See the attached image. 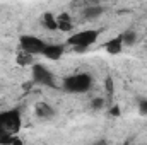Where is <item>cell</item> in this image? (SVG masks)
<instances>
[{
  "label": "cell",
  "mask_w": 147,
  "mask_h": 145,
  "mask_svg": "<svg viewBox=\"0 0 147 145\" xmlns=\"http://www.w3.org/2000/svg\"><path fill=\"white\" fill-rule=\"evenodd\" d=\"M92 85H94L92 75L87 72L72 73V75L65 77L62 82V87L70 94H86L92 89Z\"/></svg>",
  "instance_id": "obj_2"
},
{
  "label": "cell",
  "mask_w": 147,
  "mask_h": 145,
  "mask_svg": "<svg viewBox=\"0 0 147 145\" xmlns=\"http://www.w3.org/2000/svg\"><path fill=\"white\" fill-rule=\"evenodd\" d=\"M99 34H101L99 29H80V31L72 33V34L69 36V39H67V43H69L72 48L82 51V50H87V48H91L92 44H96Z\"/></svg>",
  "instance_id": "obj_3"
},
{
  "label": "cell",
  "mask_w": 147,
  "mask_h": 145,
  "mask_svg": "<svg viewBox=\"0 0 147 145\" xmlns=\"http://www.w3.org/2000/svg\"><path fill=\"white\" fill-rule=\"evenodd\" d=\"M19 46L26 55H41L46 46V41L33 34H22L19 38Z\"/></svg>",
  "instance_id": "obj_4"
},
{
  "label": "cell",
  "mask_w": 147,
  "mask_h": 145,
  "mask_svg": "<svg viewBox=\"0 0 147 145\" xmlns=\"http://www.w3.org/2000/svg\"><path fill=\"white\" fill-rule=\"evenodd\" d=\"M105 51H106L108 55H120V53L123 51V39H121V36L111 38L110 41H106Z\"/></svg>",
  "instance_id": "obj_8"
},
{
  "label": "cell",
  "mask_w": 147,
  "mask_h": 145,
  "mask_svg": "<svg viewBox=\"0 0 147 145\" xmlns=\"http://www.w3.org/2000/svg\"><path fill=\"white\" fill-rule=\"evenodd\" d=\"M103 12H105V7H101V5H87V7L82 10L84 17H86L87 21H94V19L101 17Z\"/></svg>",
  "instance_id": "obj_9"
},
{
  "label": "cell",
  "mask_w": 147,
  "mask_h": 145,
  "mask_svg": "<svg viewBox=\"0 0 147 145\" xmlns=\"http://www.w3.org/2000/svg\"><path fill=\"white\" fill-rule=\"evenodd\" d=\"M121 39H123V46L125 44H128V46H132V44H135L137 43V33L135 31H132V29H128V31H125L123 34H120Z\"/></svg>",
  "instance_id": "obj_12"
},
{
  "label": "cell",
  "mask_w": 147,
  "mask_h": 145,
  "mask_svg": "<svg viewBox=\"0 0 147 145\" xmlns=\"http://www.w3.org/2000/svg\"><path fill=\"white\" fill-rule=\"evenodd\" d=\"M31 75H33V80L39 84V85H46V87H57L55 84V75L51 73L50 68H46L45 65L41 63H34L31 67Z\"/></svg>",
  "instance_id": "obj_5"
},
{
  "label": "cell",
  "mask_w": 147,
  "mask_h": 145,
  "mask_svg": "<svg viewBox=\"0 0 147 145\" xmlns=\"http://www.w3.org/2000/svg\"><path fill=\"white\" fill-rule=\"evenodd\" d=\"M91 106H92V109H101L105 106V99L103 97H94L91 101Z\"/></svg>",
  "instance_id": "obj_13"
},
{
  "label": "cell",
  "mask_w": 147,
  "mask_h": 145,
  "mask_svg": "<svg viewBox=\"0 0 147 145\" xmlns=\"http://www.w3.org/2000/svg\"><path fill=\"white\" fill-rule=\"evenodd\" d=\"M110 113H111V114H115V116H118V114H120V108H118V106H115V108H111Z\"/></svg>",
  "instance_id": "obj_16"
},
{
  "label": "cell",
  "mask_w": 147,
  "mask_h": 145,
  "mask_svg": "<svg viewBox=\"0 0 147 145\" xmlns=\"http://www.w3.org/2000/svg\"><path fill=\"white\" fill-rule=\"evenodd\" d=\"M57 26L60 31H72L74 24H72V19L69 14H60L57 15Z\"/></svg>",
  "instance_id": "obj_10"
},
{
  "label": "cell",
  "mask_w": 147,
  "mask_h": 145,
  "mask_svg": "<svg viewBox=\"0 0 147 145\" xmlns=\"http://www.w3.org/2000/svg\"><path fill=\"white\" fill-rule=\"evenodd\" d=\"M12 145H24V142H22L19 137H14V140H12Z\"/></svg>",
  "instance_id": "obj_15"
},
{
  "label": "cell",
  "mask_w": 147,
  "mask_h": 145,
  "mask_svg": "<svg viewBox=\"0 0 147 145\" xmlns=\"http://www.w3.org/2000/svg\"><path fill=\"white\" fill-rule=\"evenodd\" d=\"M34 113H36V116L39 119H51L55 116L53 106L48 104V103H45V101H39V103L34 104Z\"/></svg>",
  "instance_id": "obj_7"
},
{
  "label": "cell",
  "mask_w": 147,
  "mask_h": 145,
  "mask_svg": "<svg viewBox=\"0 0 147 145\" xmlns=\"http://www.w3.org/2000/svg\"><path fill=\"white\" fill-rule=\"evenodd\" d=\"M63 53H65L63 44H58V43H46V46H45L41 56H45L46 60L57 62V60H60V58L63 56Z\"/></svg>",
  "instance_id": "obj_6"
},
{
  "label": "cell",
  "mask_w": 147,
  "mask_h": 145,
  "mask_svg": "<svg viewBox=\"0 0 147 145\" xmlns=\"http://www.w3.org/2000/svg\"><path fill=\"white\" fill-rule=\"evenodd\" d=\"M43 26L48 31H57L58 29V26H57V15L51 14V12H45L43 14Z\"/></svg>",
  "instance_id": "obj_11"
},
{
  "label": "cell",
  "mask_w": 147,
  "mask_h": 145,
  "mask_svg": "<svg viewBox=\"0 0 147 145\" xmlns=\"http://www.w3.org/2000/svg\"><path fill=\"white\" fill-rule=\"evenodd\" d=\"M139 111H140V114H147V99H142V101H140Z\"/></svg>",
  "instance_id": "obj_14"
},
{
  "label": "cell",
  "mask_w": 147,
  "mask_h": 145,
  "mask_svg": "<svg viewBox=\"0 0 147 145\" xmlns=\"http://www.w3.org/2000/svg\"><path fill=\"white\" fill-rule=\"evenodd\" d=\"M22 126V116L19 109L0 111V145H12L14 137H17Z\"/></svg>",
  "instance_id": "obj_1"
},
{
  "label": "cell",
  "mask_w": 147,
  "mask_h": 145,
  "mask_svg": "<svg viewBox=\"0 0 147 145\" xmlns=\"http://www.w3.org/2000/svg\"><path fill=\"white\" fill-rule=\"evenodd\" d=\"M146 51H147V46H146Z\"/></svg>",
  "instance_id": "obj_17"
}]
</instances>
